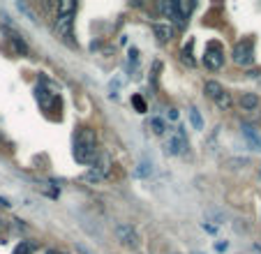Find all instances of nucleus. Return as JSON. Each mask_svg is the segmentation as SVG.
Masks as SVG:
<instances>
[{
  "mask_svg": "<svg viewBox=\"0 0 261 254\" xmlns=\"http://www.w3.org/2000/svg\"><path fill=\"white\" fill-rule=\"evenodd\" d=\"M72 155L79 164H93L95 162V157L99 155V148H97V134H95L93 127L84 125V127L76 130V134H74Z\"/></svg>",
  "mask_w": 261,
  "mask_h": 254,
  "instance_id": "nucleus-1",
  "label": "nucleus"
},
{
  "mask_svg": "<svg viewBox=\"0 0 261 254\" xmlns=\"http://www.w3.org/2000/svg\"><path fill=\"white\" fill-rule=\"evenodd\" d=\"M231 60L238 65V67H250L254 63V39L245 37L241 42H236L231 49Z\"/></svg>",
  "mask_w": 261,
  "mask_h": 254,
  "instance_id": "nucleus-2",
  "label": "nucleus"
},
{
  "mask_svg": "<svg viewBox=\"0 0 261 254\" xmlns=\"http://www.w3.org/2000/svg\"><path fill=\"white\" fill-rule=\"evenodd\" d=\"M54 30L67 46H76V42H74V14H56Z\"/></svg>",
  "mask_w": 261,
  "mask_h": 254,
  "instance_id": "nucleus-3",
  "label": "nucleus"
},
{
  "mask_svg": "<svg viewBox=\"0 0 261 254\" xmlns=\"http://www.w3.org/2000/svg\"><path fill=\"white\" fill-rule=\"evenodd\" d=\"M203 65L211 72H217V69L224 67V49H222L220 42H208L206 51H203Z\"/></svg>",
  "mask_w": 261,
  "mask_h": 254,
  "instance_id": "nucleus-4",
  "label": "nucleus"
},
{
  "mask_svg": "<svg viewBox=\"0 0 261 254\" xmlns=\"http://www.w3.org/2000/svg\"><path fill=\"white\" fill-rule=\"evenodd\" d=\"M109 169H111V157H109L107 153H99V155L95 157L93 166H90V171L84 176V181H88V183L104 181V178L109 176Z\"/></svg>",
  "mask_w": 261,
  "mask_h": 254,
  "instance_id": "nucleus-5",
  "label": "nucleus"
},
{
  "mask_svg": "<svg viewBox=\"0 0 261 254\" xmlns=\"http://www.w3.org/2000/svg\"><path fill=\"white\" fill-rule=\"evenodd\" d=\"M35 99H37V104H40L46 113L56 111V109H58V113H60V97L54 90L44 88V86H37V88H35Z\"/></svg>",
  "mask_w": 261,
  "mask_h": 254,
  "instance_id": "nucleus-6",
  "label": "nucleus"
},
{
  "mask_svg": "<svg viewBox=\"0 0 261 254\" xmlns=\"http://www.w3.org/2000/svg\"><path fill=\"white\" fill-rule=\"evenodd\" d=\"M188 137H185V130L182 127H176L173 130V134L169 137V141L164 143V150L169 153V155H182V153L188 150Z\"/></svg>",
  "mask_w": 261,
  "mask_h": 254,
  "instance_id": "nucleus-7",
  "label": "nucleus"
},
{
  "mask_svg": "<svg viewBox=\"0 0 261 254\" xmlns=\"http://www.w3.org/2000/svg\"><path fill=\"white\" fill-rule=\"evenodd\" d=\"M158 12L167 19V23H171L173 28H185V21L180 19V14H178V7L173 0H162V3H158Z\"/></svg>",
  "mask_w": 261,
  "mask_h": 254,
  "instance_id": "nucleus-8",
  "label": "nucleus"
},
{
  "mask_svg": "<svg viewBox=\"0 0 261 254\" xmlns=\"http://www.w3.org/2000/svg\"><path fill=\"white\" fill-rule=\"evenodd\" d=\"M150 28H153V33H155L160 44H169L173 39V35H176V28H173L171 23H167V21H153Z\"/></svg>",
  "mask_w": 261,
  "mask_h": 254,
  "instance_id": "nucleus-9",
  "label": "nucleus"
},
{
  "mask_svg": "<svg viewBox=\"0 0 261 254\" xmlns=\"http://www.w3.org/2000/svg\"><path fill=\"white\" fill-rule=\"evenodd\" d=\"M116 236H118V240L123 245H127V247H137L139 245V236H137V231L132 229V224H118L116 226Z\"/></svg>",
  "mask_w": 261,
  "mask_h": 254,
  "instance_id": "nucleus-10",
  "label": "nucleus"
},
{
  "mask_svg": "<svg viewBox=\"0 0 261 254\" xmlns=\"http://www.w3.org/2000/svg\"><path fill=\"white\" fill-rule=\"evenodd\" d=\"M7 44H10V54L12 56H28L30 54L25 39L19 37L16 33H12V30H7Z\"/></svg>",
  "mask_w": 261,
  "mask_h": 254,
  "instance_id": "nucleus-11",
  "label": "nucleus"
},
{
  "mask_svg": "<svg viewBox=\"0 0 261 254\" xmlns=\"http://www.w3.org/2000/svg\"><path fill=\"white\" fill-rule=\"evenodd\" d=\"M213 102H215V107L220 109V111H229V109L233 107V97H231V93H229V90H222V93L217 95Z\"/></svg>",
  "mask_w": 261,
  "mask_h": 254,
  "instance_id": "nucleus-12",
  "label": "nucleus"
},
{
  "mask_svg": "<svg viewBox=\"0 0 261 254\" xmlns=\"http://www.w3.org/2000/svg\"><path fill=\"white\" fill-rule=\"evenodd\" d=\"M259 107V95L254 93H243L241 95V109L243 111H254Z\"/></svg>",
  "mask_w": 261,
  "mask_h": 254,
  "instance_id": "nucleus-13",
  "label": "nucleus"
},
{
  "mask_svg": "<svg viewBox=\"0 0 261 254\" xmlns=\"http://www.w3.org/2000/svg\"><path fill=\"white\" fill-rule=\"evenodd\" d=\"M176 7H178V14H180V19L185 21V19H188V16L194 12L197 3H192V0H190V3H188V0H180V3H176Z\"/></svg>",
  "mask_w": 261,
  "mask_h": 254,
  "instance_id": "nucleus-14",
  "label": "nucleus"
},
{
  "mask_svg": "<svg viewBox=\"0 0 261 254\" xmlns=\"http://www.w3.org/2000/svg\"><path fill=\"white\" fill-rule=\"evenodd\" d=\"M222 90L224 88H222V83H217V81H206L203 83V93H206V97H211V99H215Z\"/></svg>",
  "mask_w": 261,
  "mask_h": 254,
  "instance_id": "nucleus-15",
  "label": "nucleus"
},
{
  "mask_svg": "<svg viewBox=\"0 0 261 254\" xmlns=\"http://www.w3.org/2000/svg\"><path fill=\"white\" fill-rule=\"evenodd\" d=\"M188 116H190V122H192L194 130H203V118H201V113H199L197 107H190Z\"/></svg>",
  "mask_w": 261,
  "mask_h": 254,
  "instance_id": "nucleus-16",
  "label": "nucleus"
},
{
  "mask_svg": "<svg viewBox=\"0 0 261 254\" xmlns=\"http://www.w3.org/2000/svg\"><path fill=\"white\" fill-rule=\"evenodd\" d=\"M76 12V3H58L56 5V14H74Z\"/></svg>",
  "mask_w": 261,
  "mask_h": 254,
  "instance_id": "nucleus-17",
  "label": "nucleus"
},
{
  "mask_svg": "<svg viewBox=\"0 0 261 254\" xmlns=\"http://www.w3.org/2000/svg\"><path fill=\"white\" fill-rule=\"evenodd\" d=\"M33 252H35V243H30V240H21L14 249V254H33Z\"/></svg>",
  "mask_w": 261,
  "mask_h": 254,
  "instance_id": "nucleus-18",
  "label": "nucleus"
},
{
  "mask_svg": "<svg viewBox=\"0 0 261 254\" xmlns=\"http://www.w3.org/2000/svg\"><path fill=\"white\" fill-rule=\"evenodd\" d=\"M150 130H153L155 134H160V137H162V134L167 132V127H164L162 118H150Z\"/></svg>",
  "mask_w": 261,
  "mask_h": 254,
  "instance_id": "nucleus-19",
  "label": "nucleus"
},
{
  "mask_svg": "<svg viewBox=\"0 0 261 254\" xmlns=\"http://www.w3.org/2000/svg\"><path fill=\"white\" fill-rule=\"evenodd\" d=\"M245 164H250V162H247V157H233V160H227L229 169H241V166H245Z\"/></svg>",
  "mask_w": 261,
  "mask_h": 254,
  "instance_id": "nucleus-20",
  "label": "nucleus"
},
{
  "mask_svg": "<svg viewBox=\"0 0 261 254\" xmlns=\"http://www.w3.org/2000/svg\"><path fill=\"white\" fill-rule=\"evenodd\" d=\"M182 60L190 65V67H194V58H192V42H190V46H185L182 49Z\"/></svg>",
  "mask_w": 261,
  "mask_h": 254,
  "instance_id": "nucleus-21",
  "label": "nucleus"
},
{
  "mask_svg": "<svg viewBox=\"0 0 261 254\" xmlns=\"http://www.w3.org/2000/svg\"><path fill=\"white\" fill-rule=\"evenodd\" d=\"M132 104H134V107H137V111L139 113H143V111H146V102H143V99L141 97H139V95H132Z\"/></svg>",
  "mask_w": 261,
  "mask_h": 254,
  "instance_id": "nucleus-22",
  "label": "nucleus"
},
{
  "mask_svg": "<svg viewBox=\"0 0 261 254\" xmlns=\"http://www.w3.org/2000/svg\"><path fill=\"white\" fill-rule=\"evenodd\" d=\"M160 69H162V63H155V65H153V77H150V83H153V88H158V77H160Z\"/></svg>",
  "mask_w": 261,
  "mask_h": 254,
  "instance_id": "nucleus-23",
  "label": "nucleus"
},
{
  "mask_svg": "<svg viewBox=\"0 0 261 254\" xmlns=\"http://www.w3.org/2000/svg\"><path fill=\"white\" fill-rule=\"evenodd\" d=\"M148 173H153V169L148 164H139V169H137V176L139 178H143V176H148Z\"/></svg>",
  "mask_w": 261,
  "mask_h": 254,
  "instance_id": "nucleus-24",
  "label": "nucleus"
},
{
  "mask_svg": "<svg viewBox=\"0 0 261 254\" xmlns=\"http://www.w3.org/2000/svg\"><path fill=\"white\" fill-rule=\"evenodd\" d=\"M215 249H217V252H227V249H229V243H227V240H224V243L220 240V243H215Z\"/></svg>",
  "mask_w": 261,
  "mask_h": 254,
  "instance_id": "nucleus-25",
  "label": "nucleus"
},
{
  "mask_svg": "<svg viewBox=\"0 0 261 254\" xmlns=\"http://www.w3.org/2000/svg\"><path fill=\"white\" fill-rule=\"evenodd\" d=\"M201 229H203V231H208V234H215V226H213V224H206V222L201 224Z\"/></svg>",
  "mask_w": 261,
  "mask_h": 254,
  "instance_id": "nucleus-26",
  "label": "nucleus"
},
{
  "mask_svg": "<svg viewBox=\"0 0 261 254\" xmlns=\"http://www.w3.org/2000/svg\"><path fill=\"white\" fill-rule=\"evenodd\" d=\"M167 116H169V120H176V118H178V111H176V109H169Z\"/></svg>",
  "mask_w": 261,
  "mask_h": 254,
  "instance_id": "nucleus-27",
  "label": "nucleus"
},
{
  "mask_svg": "<svg viewBox=\"0 0 261 254\" xmlns=\"http://www.w3.org/2000/svg\"><path fill=\"white\" fill-rule=\"evenodd\" d=\"M0 206H5V208H7V206H12V204L7 199H3V196H0Z\"/></svg>",
  "mask_w": 261,
  "mask_h": 254,
  "instance_id": "nucleus-28",
  "label": "nucleus"
},
{
  "mask_svg": "<svg viewBox=\"0 0 261 254\" xmlns=\"http://www.w3.org/2000/svg\"><path fill=\"white\" fill-rule=\"evenodd\" d=\"M46 254H56V252H51V249H49V252H46Z\"/></svg>",
  "mask_w": 261,
  "mask_h": 254,
  "instance_id": "nucleus-29",
  "label": "nucleus"
},
{
  "mask_svg": "<svg viewBox=\"0 0 261 254\" xmlns=\"http://www.w3.org/2000/svg\"><path fill=\"white\" fill-rule=\"evenodd\" d=\"M192 254H203V252H192Z\"/></svg>",
  "mask_w": 261,
  "mask_h": 254,
  "instance_id": "nucleus-30",
  "label": "nucleus"
}]
</instances>
